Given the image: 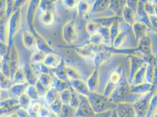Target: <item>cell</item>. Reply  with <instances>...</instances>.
<instances>
[{
	"mask_svg": "<svg viewBox=\"0 0 157 117\" xmlns=\"http://www.w3.org/2000/svg\"><path fill=\"white\" fill-rule=\"evenodd\" d=\"M22 24V13L21 9L13 11L9 17L8 21V45L10 48L14 43L13 39L19 32Z\"/></svg>",
	"mask_w": 157,
	"mask_h": 117,
	"instance_id": "1",
	"label": "cell"
},
{
	"mask_svg": "<svg viewBox=\"0 0 157 117\" xmlns=\"http://www.w3.org/2000/svg\"><path fill=\"white\" fill-rule=\"evenodd\" d=\"M87 97L92 105V108L95 113H98L104 112L105 111L112 110L116 106L112 105L111 102H110L108 99L105 96L94 94L91 92H90Z\"/></svg>",
	"mask_w": 157,
	"mask_h": 117,
	"instance_id": "2",
	"label": "cell"
},
{
	"mask_svg": "<svg viewBox=\"0 0 157 117\" xmlns=\"http://www.w3.org/2000/svg\"><path fill=\"white\" fill-rule=\"evenodd\" d=\"M62 38L67 45H73L78 39L75 20L67 21L62 28Z\"/></svg>",
	"mask_w": 157,
	"mask_h": 117,
	"instance_id": "3",
	"label": "cell"
},
{
	"mask_svg": "<svg viewBox=\"0 0 157 117\" xmlns=\"http://www.w3.org/2000/svg\"><path fill=\"white\" fill-rule=\"evenodd\" d=\"M80 103L76 110L75 116L77 117H94L95 112L92 108L89 100L86 96L79 94Z\"/></svg>",
	"mask_w": 157,
	"mask_h": 117,
	"instance_id": "4",
	"label": "cell"
},
{
	"mask_svg": "<svg viewBox=\"0 0 157 117\" xmlns=\"http://www.w3.org/2000/svg\"><path fill=\"white\" fill-rule=\"evenodd\" d=\"M41 0H29L28 2L26 11V22L29 31H32L35 28L34 24L36 15L39 8Z\"/></svg>",
	"mask_w": 157,
	"mask_h": 117,
	"instance_id": "5",
	"label": "cell"
},
{
	"mask_svg": "<svg viewBox=\"0 0 157 117\" xmlns=\"http://www.w3.org/2000/svg\"><path fill=\"white\" fill-rule=\"evenodd\" d=\"M10 65L11 78L13 77V74L20 67V54L17 46L13 43L10 48Z\"/></svg>",
	"mask_w": 157,
	"mask_h": 117,
	"instance_id": "6",
	"label": "cell"
},
{
	"mask_svg": "<svg viewBox=\"0 0 157 117\" xmlns=\"http://www.w3.org/2000/svg\"><path fill=\"white\" fill-rule=\"evenodd\" d=\"M22 40L23 45L26 49L33 52L37 49V39L31 31H25L22 33Z\"/></svg>",
	"mask_w": 157,
	"mask_h": 117,
	"instance_id": "7",
	"label": "cell"
},
{
	"mask_svg": "<svg viewBox=\"0 0 157 117\" xmlns=\"http://www.w3.org/2000/svg\"><path fill=\"white\" fill-rule=\"evenodd\" d=\"M63 60L62 58L55 52L46 54L43 64L51 70L58 67L62 64Z\"/></svg>",
	"mask_w": 157,
	"mask_h": 117,
	"instance_id": "8",
	"label": "cell"
},
{
	"mask_svg": "<svg viewBox=\"0 0 157 117\" xmlns=\"http://www.w3.org/2000/svg\"><path fill=\"white\" fill-rule=\"evenodd\" d=\"M31 32L34 34V35L36 36L37 39V49L45 53L46 54L55 52V50L48 43L46 39H45L35 29H34Z\"/></svg>",
	"mask_w": 157,
	"mask_h": 117,
	"instance_id": "9",
	"label": "cell"
},
{
	"mask_svg": "<svg viewBox=\"0 0 157 117\" xmlns=\"http://www.w3.org/2000/svg\"><path fill=\"white\" fill-rule=\"evenodd\" d=\"M69 81L71 83L72 89L76 92L87 97L89 95L90 92L89 90L87 83L81 78L71 80Z\"/></svg>",
	"mask_w": 157,
	"mask_h": 117,
	"instance_id": "10",
	"label": "cell"
},
{
	"mask_svg": "<svg viewBox=\"0 0 157 117\" xmlns=\"http://www.w3.org/2000/svg\"><path fill=\"white\" fill-rule=\"evenodd\" d=\"M118 117H136L134 106L129 104H120L116 106Z\"/></svg>",
	"mask_w": 157,
	"mask_h": 117,
	"instance_id": "11",
	"label": "cell"
},
{
	"mask_svg": "<svg viewBox=\"0 0 157 117\" xmlns=\"http://www.w3.org/2000/svg\"><path fill=\"white\" fill-rule=\"evenodd\" d=\"M24 69L25 74L26 82L29 85H35L38 80L39 74L34 69L33 66L28 64L24 66Z\"/></svg>",
	"mask_w": 157,
	"mask_h": 117,
	"instance_id": "12",
	"label": "cell"
},
{
	"mask_svg": "<svg viewBox=\"0 0 157 117\" xmlns=\"http://www.w3.org/2000/svg\"><path fill=\"white\" fill-rule=\"evenodd\" d=\"M8 18L5 17L0 21V42L8 45Z\"/></svg>",
	"mask_w": 157,
	"mask_h": 117,
	"instance_id": "13",
	"label": "cell"
},
{
	"mask_svg": "<svg viewBox=\"0 0 157 117\" xmlns=\"http://www.w3.org/2000/svg\"><path fill=\"white\" fill-rule=\"evenodd\" d=\"M39 20L40 22L45 26H51L55 22V17L54 12L53 11H44L41 12Z\"/></svg>",
	"mask_w": 157,
	"mask_h": 117,
	"instance_id": "14",
	"label": "cell"
},
{
	"mask_svg": "<svg viewBox=\"0 0 157 117\" xmlns=\"http://www.w3.org/2000/svg\"><path fill=\"white\" fill-rule=\"evenodd\" d=\"M28 83L24 84H19V85H13L10 90L7 91H9L12 96H14V98H18L20 97L24 93H25L26 89L29 86Z\"/></svg>",
	"mask_w": 157,
	"mask_h": 117,
	"instance_id": "15",
	"label": "cell"
},
{
	"mask_svg": "<svg viewBox=\"0 0 157 117\" xmlns=\"http://www.w3.org/2000/svg\"><path fill=\"white\" fill-rule=\"evenodd\" d=\"M52 73L54 74V76L56 78H58L61 80L69 81V78L66 70L64 61H63L62 64L59 66L58 67L53 69Z\"/></svg>",
	"mask_w": 157,
	"mask_h": 117,
	"instance_id": "16",
	"label": "cell"
},
{
	"mask_svg": "<svg viewBox=\"0 0 157 117\" xmlns=\"http://www.w3.org/2000/svg\"><path fill=\"white\" fill-rule=\"evenodd\" d=\"M12 81L13 82V85L24 84L27 83L24 67L20 66L18 69V70L13 74V77L12 78Z\"/></svg>",
	"mask_w": 157,
	"mask_h": 117,
	"instance_id": "17",
	"label": "cell"
},
{
	"mask_svg": "<svg viewBox=\"0 0 157 117\" xmlns=\"http://www.w3.org/2000/svg\"><path fill=\"white\" fill-rule=\"evenodd\" d=\"M54 78L51 73L42 72L39 73L38 76V80L47 88L50 89L52 87L53 82Z\"/></svg>",
	"mask_w": 157,
	"mask_h": 117,
	"instance_id": "18",
	"label": "cell"
},
{
	"mask_svg": "<svg viewBox=\"0 0 157 117\" xmlns=\"http://www.w3.org/2000/svg\"><path fill=\"white\" fill-rule=\"evenodd\" d=\"M1 71L7 76V77L11 78L10 72V49L7 53L2 57L1 63Z\"/></svg>",
	"mask_w": 157,
	"mask_h": 117,
	"instance_id": "19",
	"label": "cell"
},
{
	"mask_svg": "<svg viewBox=\"0 0 157 117\" xmlns=\"http://www.w3.org/2000/svg\"><path fill=\"white\" fill-rule=\"evenodd\" d=\"M46 55L45 53L40 51L38 49L34 51L31 56V63L33 65H37L43 63Z\"/></svg>",
	"mask_w": 157,
	"mask_h": 117,
	"instance_id": "20",
	"label": "cell"
},
{
	"mask_svg": "<svg viewBox=\"0 0 157 117\" xmlns=\"http://www.w3.org/2000/svg\"><path fill=\"white\" fill-rule=\"evenodd\" d=\"M13 85L12 80L7 77L1 70H0V90L4 91H8Z\"/></svg>",
	"mask_w": 157,
	"mask_h": 117,
	"instance_id": "21",
	"label": "cell"
},
{
	"mask_svg": "<svg viewBox=\"0 0 157 117\" xmlns=\"http://www.w3.org/2000/svg\"><path fill=\"white\" fill-rule=\"evenodd\" d=\"M60 97V92L56 90L53 87L50 88L46 92V94L44 97L46 104L49 105L56 99Z\"/></svg>",
	"mask_w": 157,
	"mask_h": 117,
	"instance_id": "22",
	"label": "cell"
},
{
	"mask_svg": "<svg viewBox=\"0 0 157 117\" xmlns=\"http://www.w3.org/2000/svg\"><path fill=\"white\" fill-rule=\"evenodd\" d=\"M52 87L59 92H61L65 89L71 88V85L70 81L61 80L55 77L53 82Z\"/></svg>",
	"mask_w": 157,
	"mask_h": 117,
	"instance_id": "23",
	"label": "cell"
},
{
	"mask_svg": "<svg viewBox=\"0 0 157 117\" xmlns=\"http://www.w3.org/2000/svg\"><path fill=\"white\" fill-rule=\"evenodd\" d=\"M20 105L17 98L8 97L4 100H0V107L12 108Z\"/></svg>",
	"mask_w": 157,
	"mask_h": 117,
	"instance_id": "24",
	"label": "cell"
},
{
	"mask_svg": "<svg viewBox=\"0 0 157 117\" xmlns=\"http://www.w3.org/2000/svg\"><path fill=\"white\" fill-rule=\"evenodd\" d=\"M65 67L67 76L69 78V81L71 80L81 78L80 73L75 67H72L71 66L68 65L65 63Z\"/></svg>",
	"mask_w": 157,
	"mask_h": 117,
	"instance_id": "25",
	"label": "cell"
},
{
	"mask_svg": "<svg viewBox=\"0 0 157 117\" xmlns=\"http://www.w3.org/2000/svg\"><path fill=\"white\" fill-rule=\"evenodd\" d=\"M75 112L76 110L72 108L69 104H63L58 116L59 117H74Z\"/></svg>",
	"mask_w": 157,
	"mask_h": 117,
	"instance_id": "26",
	"label": "cell"
},
{
	"mask_svg": "<svg viewBox=\"0 0 157 117\" xmlns=\"http://www.w3.org/2000/svg\"><path fill=\"white\" fill-rule=\"evenodd\" d=\"M19 104L21 108L27 110L28 108L32 105L33 101L28 96L26 93H24L18 98Z\"/></svg>",
	"mask_w": 157,
	"mask_h": 117,
	"instance_id": "27",
	"label": "cell"
},
{
	"mask_svg": "<svg viewBox=\"0 0 157 117\" xmlns=\"http://www.w3.org/2000/svg\"><path fill=\"white\" fill-rule=\"evenodd\" d=\"M25 93L33 101H37L40 98L35 85H29Z\"/></svg>",
	"mask_w": 157,
	"mask_h": 117,
	"instance_id": "28",
	"label": "cell"
},
{
	"mask_svg": "<svg viewBox=\"0 0 157 117\" xmlns=\"http://www.w3.org/2000/svg\"><path fill=\"white\" fill-rule=\"evenodd\" d=\"M63 105V103L62 101L61 100V99L59 97L58 99H56L55 101H53L52 103L50 104L49 105V107L52 112L55 113V114L59 115L60 111L62 109Z\"/></svg>",
	"mask_w": 157,
	"mask_h": 117,
	"instance_id": "29",
	"label": "cell"
},
{
	"mask_svg": "<svg viewBox=\"0 0 157 117\" xmlns=\"http://www.w3.org/2000/svg\"><path fill=\"white\" fill-rule=\"evenodd\" d=\"M39 8L41 12L44 11H53L55 9V4L52 3L49 0H41Z\"/></svg>",
	"mask_w": 157,
	"mask_h": 117,
	"instance_id": "30",
	"label": "cell"
},
{
	"mask_svg": "<svg viewBox=\"0 0 157 117\" xmlns=\"http://www.w3.org/2000/svg\"><path fill=\"white\" fill-rule=\"evenodd\" d=\"M72 87L60 92V98L63 104H69L72 97Z\"/></svg>",
	"mask_w": 157,
	"mask_h": 117,
	"instance_id": "31",
	"label": "cell"
},
{
	"mask_svg": "<svg viewBox=\"0 0 157 117\" xmlns=\"http://www.w3.org/2000/svg\"><path fill=\"white\" fill-rule=\"evenodd\" d=\"M21 108L20 105L12 108H2L0 107V117H6L9 115L16 112Z\"/></svg>",
	"mask_w": 157,
	"mask_h": 117,
	"instance_id": "32",
	"label": "cell"
},
{
	"mask_svg": "<svg viewBox=\"0 0 157 117\" xmlns=\"http://www.w3.org/2000/svg\"><path fill=\"white\" fill-rule=\"evenodd\" d=\"M41 105H42L39 103L32 104V105L28 108L27 111L31 117H39V110Z\"/></svg>",
	"mask_w": 157,
	"mask_h": 117,
	"instance_id": "33",
	"label": "cell"
},
{
	"mask_svg": "<svg viewBox=\"0 0 157 117\" xmlns=\"http://www.w3.org/2000/svg\"><path fill=\"white\" fill-rule=\"evenodd\" d=\"M36 89L37 90V91L39 93V96L40 97H44L45 94H46V92L49 89L48 88H47L45 85H42L39 80H38V81L36 83V84L35 85Z\"/></svg>",
	"mask_w": 157,
	"mask_h": 117,
	"instance_id": "34",
	"label": "cell"
},
{
	"mask_svg": "<svg viewBox=\"0 0 157 117\" xmlns=\"http://www.w3.org/2000/svg\"><path fill=\"white\" fill-rule=\"evenodd\" d=\"M62 3L66 8L73 9L78 6V0H62Z\"/></svg>",
	"mask_w": 157,
	"mask_h": 117,
	"instance_id": "35",
	"label": "cell"
},
{
	"mask_svg": "<svg viewBox=\"0 0 157 117\" xmlns=\"http://www.w3.org/2000/svg\"><path fill=\"white\" fill-rule=\"evenodd\" d=\"M7 1V7L6 10V13L7 18H9V17L11 15V14L13 12V4H14V0H6Z\"/></svg>",
	"mask_w": 157,
	"mask_h": 117,
	"instance_id": "36",
	"label": "cell"
},
{
	"mask_svg": "<svg viewBox=\"0 0 157 117\" xmlns=\"http://www.w3.org/2000/svg\"><path fill=\"white\" fill-rule=\"evenodd\" d=\"M29 0H14L13 11L18 9H21L23 6L27 4Z\"/></svg>",
	"mask_w": 157,
	"mask_h": 117,
	"instance_id": "37",
	"label": "cell"
},
{
	"mask_svg": "<svg viewBox=\"0 0 157 117\" xmlns=\"http://www.w3.org/2000/svg\"><path fill=\"white\" fill-rule=\"evenodd\" d=\"M51 113V110L50 108H48L45 105H41L39 110V117H49Z\"/></svg>",
	"mask_w": 157,
	"mask_h": 117,
	"instance_id": "38",
	"label": "cell"
},
{
	"mask_svg": "<svg viewBox=\"0 0 157 117\" xmlns=\"http://www.w3.org/2000/svg\"><path fill=\"white\" fill-rule=\"evenodd\" d=\"M98 28L92 23H88L86 25V31L87 33L91 35H94L97 32Z\"/></svg>",
	"mask_w": 157,
	"mask_h": 117,
	"instance_id": "39",
	"label": "cell"
},
{
	"mask_svg": "<svg viewBox=\"0 0 157 117\" xmlns=\"http://www.w3.org/2000/svg\"><path fill=\"white\" fill-rule=\"evenodd\" d=\"M112 112H113V109L101 112L96 113L94 117H111Z\"/></svg>",
	"mask_w": 157,
	"mask_h": 117,
	"instance_id": "40",
	"label": "cell"
},
{
	"mask_svg": "<svg viewBox=\"0 0 157 117\" xmlns=\"http://www.w3.org/2000/svg\"><path fill=\"white\" fill-rule=\"evenodd\" d=\"M16 114L18 117H31L27 110L22 109L21 108L16 112Z\"/></svg>",
	"mask_w": 157,
	"mask_h": 117,
	"instance_id": "41",
	"label": "cell"
},
{
	"mask_svg": "<svg viewBox=\"0 0 157 117\" xmlns=\"http://www.w3.org/2000/svg\"><path fill=\"white\" fill-rule=\"evenodd\" d=\"M120 80V75L117 73H113L111 74V82L113 83H117Z\"/></svg>",
	"mask_w": 157,
	"mask_h": 117,
	"instance_id": "42",
	"label": "cell"
},
{
	"mask_svg": "<svg viewBox=\"0 0 157 117\" xmlns=\"http://www.w3.org/2000/svg\"><path fill=\"white\" fill-rule=\"evenodd\" d=\"M7 7L6 0H0V10L6 11Z\"/></svg>",
	"mask_w": 157,
	"mask_h": 117,
	"instance_id": "43",
	"label": "cell"
},
{
	"mask_svg": "<svg viewBox=\"0 0 157 117\" xmlns=\"http://www.w3.org/2000/svg\"><path fill=\"white\" fill-rule=\"evenodd\" d=\"M5 17H7L6 13V11L0 10V21L2 20V18H4Z\"/></svg>",
	"mask_w": 157,
	"mask_h": 117,
	"instance_id": "44",
	"label": "cell"
},
{
	"mask_svg": "<svg viewBox=\"0 0 157 117\" xmlns=\"http://www.w3.org/2000/svg\"><path fill=\"white\" fill-rule=\"evenodd\" d=\"M111 117H118L116 107L113 109V112H112V115H111Z\"/></svg>",
	"mask_w": 157,
	"mask_h": 117,
	"instance_id": "45",
	"label": "cell"
},
{
	"mask_svg": "<svg viewBox=\"0 0 157 117\" xmlns=\"http://www.w3.org/2000/svg\"><path fill=\"white\" fill-rule=\"evenodd\" d=\"M6 117H18V115H17V114H16V112H15V113H13V114H11V115H9L8 116H7Z\"/></svg>",
	"mask_w": 157,
	"mask_h": 117,
	"instance_id": "46",
	"label": "cell"
},
{
	"mask_svg": "<svg viewBox=\"0 0 157 117\" xmlns=\"http://www.w3.org/2000/svg\"><path fill=\"white\" fill-rule=\"evenodd\" d=\"M49 117H59L58 115H56V114H55V113H53V112L51 111V115H50V116Z\"/></svg>",
	"mask_w": 157,
	"mask_h": 117,
	"instance_id": "47",
	"label": "cell"
},
{
	"mask_svg": "<svg viewBox=\"0 0 157 117\" xmlns=\"http://www.w3.org/2000/svg\"><path fill=\"white\" fill-rule=\"evenodd\" d=\"M49 1H51L52 3H53V4H55L57 2H58L59 1H60V0H49Z\"/></svg>",
	"mask_w": 157,
	"mask_h": 117,
	"instance_id": "48",
	"label": "cell"
},
{
	"mask_svg": "<svg viewBox=\"0 0 157 117\" xmlns=\"http://www.w3.org/2000/svg\"><path fill=\"white\" fill-rule=\"evenodd\" d=\"M1 63H2V57L0 56V70L1 69Z\"/></svg>",
	"mask_w": 157,
	"mask_h": 117,
	"instance_id": "49",
	"label": "cell"
},
{
	"mask_svg": "<svg viewBox=\"0 0 157 117\" xmlns=\"http://www.w3.org/2000/svg\"><path fill=\"white\" fill-rule=\"evenodd\" d=\"M1 90H0V100H1Z\"/></svg>",
	"mask_w": 157,
	"mask_h": 117,
	"instance_id": "50",
	"label": "cell"
}]
</instances>
